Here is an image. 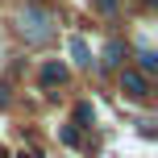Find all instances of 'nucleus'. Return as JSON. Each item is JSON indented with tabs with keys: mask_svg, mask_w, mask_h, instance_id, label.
I'll return each mask as SVG.
<instances>
[{
	"mask_svg": "<svg viewBox=\"0 0 158 158\" xmlns=\"http://www.w3.org/2000/svg\"><path fill=\"white\" fill-rule=\"evenodd\" d=\"M17 29H21L25 42H46L50 33H54V29H50V13H46V8H25V13L17 17Z\"/></svg>",
	"mask_w": 158,
	"mask_h": 158,
	"instance_id": "obj_1",
	"label": "nucleus"
},
{
	"mask_svg": "<svg viewBox=\"0 0 158 158\" xmlns=\"http://www.w3.org/2000/svg\"><path fill=\"white\" fill-rule=\"evenodd\" d=\"M121 92H125L129 100H146V96H150V83H146V75H142V71L125 67V71H121Z\"/></svg>",
	"mask_w": 158,
	"mask_h": 158,
	"instance_id": "obj_2",
	"label": "nucleus"
},
{
	"mask_svg": "<svg viewBox=\"0 0 158 158\" xmlns=\"http://www.w3.org/2000/svg\"><path fill=\"white\" fill-rule=\"evenodd\" d=\"M121 63H125V42L112 38L108 46H104V67H121Z\"/></svg>",
	"mask_w": 158,
	"mask_h": 158,
	"instance_id": "obj_3",
	"label": "nucleus"
},
{
	"mask_svg": "<svg viewBox=\"0 0 158 158\" xmlns=\"http://www.w3.org/2000/svg\"><path fill=\"white\" fill-rule=\"evenodd\" d=\"M42 83H46V87L67 83V67H63V63H46V67H42Z\"/></svg>",
	"mask_w": 158,
	"mask_h": 158,
	"instance_id": "obj_4",
	"label": "nucleus"
},
{
	"mask_svg": "<svg viewBox=\"0 0 158 158\" xmlns=\"http://www.w3.org/2000/svg\"><path fill=\"white\" fill-rule=\"evenodd\" d=\"M71 58L79 67H92V54H87V42L83 38H71Z\"/></svg>",
	"mask_w": 158,
	"mask_h": 158,
	"instance_id": "obj_5",
	"label": "nucleus"
},
{
	"mask_svg": "<svg viewBox=\"0 0 158 158\" xmlns=\"http://www.w3.org/2000/svg\"><path fill=\"white\" fill-rule=\"evenodd\" d=\"M137 58H142V71H158V54L154 50H142Z\"/></svg>",
	"mask_w": 158,
	"mask_h": 158,
	"instance_id": "obj_6",
	"label": "nucleus"
},
{
	"mask_svg": "<svg viewBox=\"0 0 158 158\" xmlns=\"http://www.w3.org/2000/svg\"><path fill=\"white\" fill-rule=\"evenodd\" d=\"M92 117H96V108H92V104H79V108H75V121H79V125H87Z\"/></svg>",
	"mask_w": 158,
	"mask_h": 158,
	"instance_id": "obj_7",
	"label": "nucleus"
},
{
	"mask_svg": "<svg viewBox=\"0 0 158 158\" xmlns=\"http://www.w3.org/2000/svg\"><path fill=\"white\" fill-rule=\"evenodd\" d=\"M63 142H67V146H79V129H75V125L63 129Z\"/></svg>",
	"mask_w": 158,
	"mask_h": 158,
	"instance_id": "obj_8",
	"label": "nucleus"
},
{
	"mask_svg": "<svg viewBox=\"0 0 158 158\" xmlns=\"http://www.w3.org/2000/svg\"><path fill=\"white\" fill-rule=\"evenodd\" d=\"M96 8H100V13H112V8H117V0H96Z\"/></svg>",
	"mask_w": 158,
	"mask_h": 158,
	"instance_id": "obj_9",
	"label": "nucleus"
},
{
	"mask_svg": "<svg viewBox=\"0 0 158 158\" xmlns=\"http://www.w3.org/2000/svg\"><path fill=\"white\" fill-rule=\"evenodd\" d=\"M21 158H42V154H21Z\"/></svg>",
	"mask_w": 158,
	"mask_h": 158,
	"instance_id": "obj_10",
	"label": "nucleus"
},
{
	"mask_svg": "<svg viewBox=\"0 0 158 158\" xmlns=\"http://www.w3.org/2000/svg\"><path fill=\"white\" fill-rule=\"evenodd\" d=\"M0 158H8V154H4V146H0Z\"/></svg>",
	"mask_w": 158,
	"mask_h": 158,
	"instance_id": "obj_11",
	"label": "nucleus"
}]
</instances>
